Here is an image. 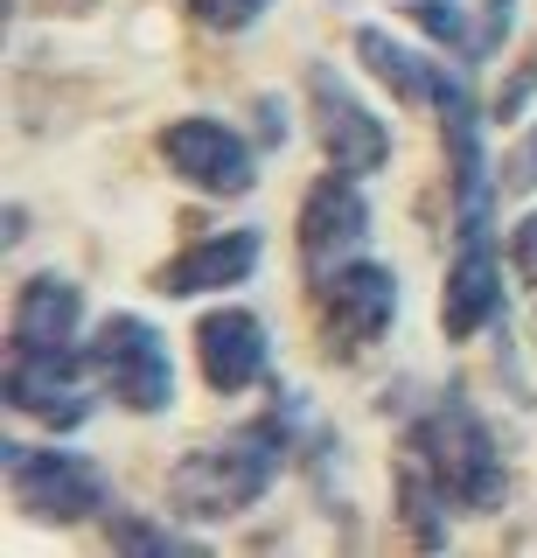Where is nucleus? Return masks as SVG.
<instances>
[{
  "label": "nucleus",
  "mask_w": 537,
  "mask_h": 558,
  "mask_svg": "<svg viewBox=\"0 0 537 558\" xmlns=\"http://www.w3.org/2000/svg\"><path fill=\"white\" fill-rule=\"evenodd\" d=\"M196 356H203L210 391H223V398L252 391V384L266 377V363H272L266 322H258L252 307H217V314H203V322H196Z\"/></svg>",
  "instance_id": "obj_10"
},
{
  "label": "nucleus",
  "mask_w": 537,
  "mask_h": 558,
  "mask_svg": "<svg viewBox=\"0 0 537 558\" xmlns=\"http://www.w3.org/2000/svg\"><path fill=\"white\" fill-rule=\"evenodd\" d=\"M8 482H14V502L36 523H84L106 510V475L84 453H63V447L8 440Z\"/></svg>",
  "instance_id": "obj_4"
},
{
  "label": "nucleus",
  "mask_w": 537,
  "mask_h": 558,
  "mask_svg": "<svg viewBox=\"0 0 537 558\" xmlns=\"http://www.w3.org/2000/svg\"><path fill=\"white\" fill-rule=\"evenodd\" d=\"M510 22H516V0H489V28H481V49H496L502 35H510Z\"/></svg>",
  "instance_id": "obj_21"
},
{
  "label": "nucleus",
  "mask_w": 537,
  "mask_h": 558,
  "mask_svg": "<svg viewBox=\"0 0 537 558\" xmlns=\"http://www.w3.org/2000/svg\"><path fill=\"white\" fill-rule=\"evenodd\" d=\"M293 418H301V391H286L280 412L237 426L231 440L196 447L188 461L168 475V496H175L182 517H237L280 482V468L293 461Z\"/></svg>",
  "instance_id": "obj_1"
},
{
  "label": "nucleus",
  "mask_w": 537,
  "mask_h": 558,
  "mask_svg": "<svg viewBox=\"0 0 537 558\" xmlns=\"http://www.w3.org/2000/svg\"><path fill=\"white\" fill-rule=\"evenodd\" d=\"M537 92V57L524 63V77H516V84H502V98H496V119H516V112H524V98Z\"/></svg>",
  "instance_id": "obj_19"
},
{
  "label": "nucleus",
  "mask_w": 537,
  "mask_h": 558,
  "mask_svg": "<svg viewBox=\"0 0 537 558\" xmlns=\"http://www.w3.org/2000/svg\"><path fill=\"white\" fill-rule=\"evenodd\" d=\"M315 301H321V336L335 356L350 349L385 342V328L398 322V272L377 266V258H342L335 272L315 279Z\"/></svg>",
  "instance_id": "obj_5"
},
{
  "label": "nucleus",
  "mask_w": 537,
  "mask_h": 558,
  "mask_svg": "<svg viewBox=\"0 0 537 558\" xmlns=\"http://www.w3.org/2000/svg\"><path fill=\"white\" fill-rule=\"evenodd\" d=\"M502 189H537V126H530L524 147H516V161H510V174H502Z\"/></svg>",
  "instance_id": "obj_20"
},
{
  "label": "nucleus",
  "mask_w": 537,
  "mask_h": 558,
  "mask_svg": "<svg viewBox=\"0 0 537 558\" xmlns=\"http://www.w3.org/2000/svg\"><path fill=\"white\" fill-rule=\"evenodd\" d=\"M356 57L377 84L398 98V105H440V84H447V63H426L419 49H405L398 35L385 28H356Z\"/></svg>",
  "instance_id": "obj_14"
},
{
  "label": "nucleus",
  "mask_w": 537,
  "mask_h": 558,
  "mask_svg": "<svg viewBox=\"0 0 537 558\" xmlns=\"http://www.w3.org/2000/svg\"><path fill=\"white\" fill-rule=\"evenodd\" d=\"M266 8H272V0H188V14H196L203 28H217V35H237V28H252Z\"/></svg>",
  "instance_id": "obj_17"
},
{
  "label": "nucleus",
  "mask_w": 537,
  "mask_h": 558,
  "mask_svg": "<svg viewBox=\"0 0 537 558\" xmlns=\"http://www.w3.org/2000/svg\"><path fill=\"white\" fill-rule=\"evenodd\" d=\"M161 161L175 168V182L203 189V196H245L252 189V147L237 140V126L203 119V112L161 126Z\"/></svg>",
  "instance_id": "obj_6"
},
{
  "label": "nucleus",
  "mask_w": 537,
  "mask_h": 558,
  "mask_svg": "<svg viewBox=\"0 0 537 558\" xmlns=\"http://www.w3.org/2000/svg\"><path fill=\"white\" fill-rule=\"evenodd\" d=\"M510 266H516V279H524V287H537V209L510 223Z\"/></svg>",
  "instance_id": "obj_18"
},
{
  "label": "nucleus",
  "mask_w": 537,
  "mask_h": 558,
  "mask_svg": "<svg viewBox=\"0 0 537 558\" xmlns=\"http://www.w3.org/2000/svg\"><path fill=\"white\" fill-rule=\"evenodd\" d=\"M307 92H315L321 147H328V161H335L342 174H377V168L391 161V126L335 77V70H315V77H307Z\"/></svg>",
  "instance_id": "obj_7"
},
{
  "label": "nucleus",
  "mask_w": 537,
  "mask_h": 558,
  "mask_svg": "<svg viewBox=\"0 0 537 558\" xmlns=\"http://www.w3.org/2000/svg\"><path fill=\"white\" fill-rule=\"evenodd\" d=\"M112 545H119V551H154V558L203 551L196 537H182V531H161V523H147L141 510H119V517H112Z\"/></svg>",
  "instance_id": "obj_16"
},
{
  "label": "nucleus",
  "mask_w": 537,
  "mask_h": 558,
  "mask_svg": "<svg viewBox=\"0 0 537 558\" xmlns=\"http://www.w3.org/2000/svg\"><path fill=\"white\" fill-rule=\"evenodd\" d=\"M84 363L91 356H77V349H14V363H8V405L14 412H28V418H42V426H84V391H77V377H84Z\"/></svg>",
  "instance_id": "obj_9"
},
{
  "label": "nucleus",
  "mask_w": 537,
  "mask_h": 558,
  "mask_svg": "<svg viewBox=\"0 0 537 558\" xmlns=\"http://www.w3.org/2000/svg\"><path fill=\"white\" fill-rule=\"evenodd\" d=\"M405 453L447 488L454 510H475L481 517V510H496L502 488H510V468H502V453H496V433L481 426V412L467 405L461 391H447L426 418H412Z\"/></svg>",
  "instance_id": "obj_2"
},
{
  "label": "nucleus",
  "mask_w": 537,
  "mask_h": 558,
  "mask_svg": "<svg viewBox=\"0 0 537 558\" xmlns=\"http://www.w3.org/2000/svg\"><path fill=\"white\" fill-rule=\"evenodd\" d=\"M84 322V287L63 272H36L14 293V349H71Z\"/></svg>",
  "instance_id": "obj_13"
},
{
  "label": "nucleus",
  "mask_w": 537,
  "mask_h": 558,
  "mask_svg": "<svg viewBox=\"0 0 537 558\" xmlns=\"http://www.w3.org/2000/svg\"><path fill=\"white\" fill-rule=\"evenodd\" d=\"M502 307V266H496V238L467 231L454 266H447V301H440V328L447 342H467L475 328H489Z\"/></svg>",
  "instance_id": "obj_11"
},
{
  "label": "nucleus",
  "mask_w": 537,
  "mask_h": 558,
  "mask_svg": "<svg viewBox=\"0 0 537 558\" xmlns=\"http://www.w3.org/2000/svg\"><path fill=\"white\" fill-rule=\"evenodd\" d=\"M258 231H217L203 244H188L182 258H168L161 266V293L168 301H196V293H217V287H245L258 272Z\"/></svg>",
  "instance_id": "obj_12"
},
{
  "label": "nucleus",
  "mask_w": 537,
  "mask_h": 558,
  "mask_svg": "<svg viewBox=\"0 0 537 558\" xmlns=\"http://www.w3.org/2000/svg\"><path fill=\"white\" fill-rule=\"evenodd\" d=\"M363 231H370V203H363V189H356V174H321L315 189H307V203H301V258H307V272H335L342 258L363 244Z\"/></svg>",
  "instance_id": "obj_8"
},
{
  "label": "nucleus",
  "mask_w": 537,
  "mask_h": 558,
  "mask_svg": "<svg viewBox=\"0 0 537 558\" xmlns=\"http://www.w3.org/2000/svg\"><path fill=\"white\" fill-rule=\"evenodd\" d=\"M84 356H91V371L106 377V391L126 412H168L175 405V356H168L161 328L141 322V314H106Z\"/></svg>",
  "instance_id": "obj_3"
},
{
  "label": "nucleus",
  "mask_w": 537,
  "mask_h": 558,
  "mask_svg": "<svg viewBox=\"0 0 537 558\" xmlns=\"http://www.w3.org/2000/svg\"><path fill=\"white\" fill-rule=\"evenodd\" d=\"M440 510H454V502H447V488L432 482L419 461H405V468H398V517L412 523V537H419V545H447Z\"/></svg>",
  "instance_id": "obj_15"
}]
</instances>
